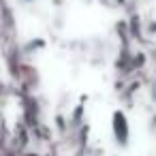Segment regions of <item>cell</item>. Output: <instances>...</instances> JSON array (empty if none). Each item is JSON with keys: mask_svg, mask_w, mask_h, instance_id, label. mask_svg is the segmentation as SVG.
Returning <instances> with one entry per match:
<instances>
[{"mask_svg": "<svg viewBox=\"0 0 156 156\" xmlns=\"http://www.w3.org/2000/svg\"><path fill=\"white\" fill-rule=\"evenodd\" d=\"M111 128H113V137L120 145H126L130 139V124L128 118L124 115V111H115L111 118Z\"/></svg>", "mask_w": 156, "mask_h": 156, "instance_id": "obj_1", "label": "cell"}]
</instances>
